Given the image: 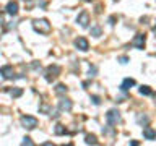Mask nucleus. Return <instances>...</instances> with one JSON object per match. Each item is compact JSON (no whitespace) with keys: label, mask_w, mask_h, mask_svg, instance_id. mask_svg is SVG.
I'll list each match as a JSON object with an SVG mask.
<instances>
[{"label":"nucleus","mask_w":156,"mask_h":146,"mask_svg":"<svg viewBox=\"0 0 156 146\" xmlns=\"http://www.w3.org/2000/svg\"><path fill=\"white\" fill-rule=\"evenodd\" d=\"M33 28H34V31L36 33H41V34H49L52 31V28H51V23L47 21V19H34L33 21Z\"/></svg>","instance_id":"obj_1"},{"label":"nucleus","mask_w":156,"mask_h":146,"mask_svg":"<svg viewBox=\"0 0 156 146\" xmlns=\"http://www.w3.org/2000/svg\"><path fill=\"white\" fill-rule=\"evenodd\" d=\"M21 125L28 130H34L37 127V119L36 117H31V115H23L21 117Z\"/></svg>","instance_id":"obj_2"},{"label":"nucleus","mask_w":156,"mask_h":146,"mask_svg":"<svg viewBox=\"0 0 156 146\" xmlns=\"http://www.w3.org/2000/svg\"><path fill=\"white\" fill-rule=\"evenodd\" d=\"M106 120H107V123L109 125H117V123H120V114H119V110H115V109H111L109 112L106 114Z\"/></svg>","instance_id":"obj_3"},{"label":"nucleus","mask_w":156,"mask_h":146,"mask_svg":"<svg viewBox=\"0 0 156 146\" xmlns=\"http://www.w3.org/2000/svg\"><path fill=\"white\" fill-rule=\"evenodd\" d=\"M58 73H60V67L58 65H49L46 68V80L47 81H52V80H55V78L58 76Z\"/></svg>","instance_id":"obj_4"},{"label":"nucleus","mask_w":156,"mask_h":146,"mask_svg":"<svg viewBox=\"0 0 156 146\" xmlns=\"http://www.w3.org/2000/svg\"><path fill=\"white\" fill-rule=\"evenodd\" d=\"M0 75H2L5 80H13L15 75H13V67L12 65H5L0 68Z\"/></svg>","instance_id":"obj_5"},{"label":"nucleus","mask_w":156,"mask_h":146,"mask_svg":"<svg viewBox=\"0 0 156 146\" xmlns=\"http://www.w3.org/2000/svg\"><path fill=\"white\" fill-rule=\"evenodd\" d=\"M72 107H73L72 101H70V99H67V97H62V99L58 101V109H60L62 112H70V110H72Z\"/></svg>","instance_id":"obj_6"},{"label":"nucleus","mask_w":156,"mask_h":146,"mask_svg":"<svg viewBox=\"0 0 156 146\" xmlns=\"http://www.w3.org/2000/svg\"><path fill=\"white\" fill-rule=\"evenodd\" d=\"M76 21L80 23V26H81V28H86V26H88V23H90V13H88L86 10H83V12L78 15Z\"/></svg>","instance_id":"obj_7"},{"label":"nucleus","mask_w":156,"mask_h":146,"mask_svg":"<svg viewBox=\"0 0 156 146\" xmlns=\"http://www.w3.org/2000/svg\"><path fill=\"white\" fill-rule=\"evenodd\" d=\"M145 41H146L145 34H136V36L133 37V41H132V46L136 47V49H143L145 47Z\"/></svg>","instance_id":"obj_8"},{"label":"nucleus","mask_w":156,"mask_h":146,"mask_svg":"<svg viewBox=\"0 0 156 146\" xmlns=\"http://www.w3.org/2000/svg\"><path fill=\"white\" fill-rule=\"evenodd\" d=\"M75 46H76V49H80V50L86 52L88 49H90V42H88L85 37H76V39H75Z\"/></svg>","instance_id":"obj_9"},{"label":"nucleus","mask_w":156,"mask_h":146,"mask_svg":"<svg viewBox=\"0 0 156 146\" xmlns=\"http://www.w3.org/2000/svg\"><path fill=\"white\" fill-rule=\"evenodd\" d=\"M7 13L12 15V16H15V15L18 13V2H15V0H10V2L7 3Z\"/></svg>","instance_id":"obj_10"},{"label":"nucleus","mask_w":156,"mask_h":146,"mask_svg":"<svg viewBox=\"0 0 156 146\" xmlns=\"http://www.w3.org/2000/svg\"><path fill=\"white\" fill-rule=\"evenodd\" d=\"M143 136L146 140H154L156 138V131L151 128V127H146L145 125V128H143Z\"/></svg>","instance_id":"obj_11"},{"label":"nucleus","mask_w":156,"mask_h":146,"mask_svg":"<svg viewBox=\"0 0 156 146\" xmlns=\"http://www.w3.org/2000/svg\"><path fill=\"white\" fill-rule=\"evenodd\" d=\"M132 86H135V80H132V78H125V80L122 81V85H120V89L122 91H129Z\"/></svg>","instance_id":"obj_12"},{"label":"nucleus","mask_w":156,"mask_h":146,"mask_svg":"<svg viewBox=\"0 0 156 146\" xmlns=\"http://www.w3.org/2000/svg\"><path fill=\"white\" fill-rule=\"evenodd\" d=\"M136 122H138L140 125H148L150 119H148V115H145V114H138L136 115Z\"/></svg>","instance_id":"obj_13"},{"label":"nucleus","mask_w":156,"mask_h":146,"mask_svg":"<svg viewBox=\"0 0 156 146\" xmlns=\"http://www.w3.org/2000/svg\"><path fill=\"white\" fill-rule=\"evenodd\" d=\"M54 133H55V135H67L68 130H67L63 125L58 123V125H55V128H54Z\"/></svg>","instance_id":"obj_14"},{"label":"nucleus","mask_w":156,"mask_h":146,"mask_svg":"<svg viewBox=\"0 0 156 146\" xmlns=\"http://www.w3.org/2000/svg\"><path fill=\"white\" fill-rule=\"evenodd\" d=\"M85 143H86V144H96L98 140H96L94 135H86V136H85Z\"/></svg>","instance_id":"obj_15"},{"label":"nucleus","mask_w":156,"mask_h":146,"mask_svg":"<svg viewBox=\"0 0 156 146\" xmlns=\"http://www.w3.org/2000/svg\"><path fill=\"white\" fill-rule=\"evenodd\" d=\"M67 91H68V89H67L65 85H57V86H55V92H57V94H65Z\"/></svg>","instance_id":"obj_16"},{"label":"nucleus","mask_w":156,"mask_h":146,"mask_svg":"<svg viewBox=\"0 0 156 146\" xmlns=\"http://www.w3.org/2000/svg\"><path fill=\"white\" fill-rule=\"evenodd\" d=\"M140 94L150 96V94H153V91H151V88H150V86H141V88H140Z\"/></svg>","instance_id":"obj_17"},{"label":"nucleus","mask_w":156,"mask_h":146,"mask_svg":"<svg viewBox=\"0 0 156 146\" xmlns=\"http://www.w3.org/2000/svg\"><path fill=\"white\" fill-rule=\"evenodd\" d=\"M91 36H94V37H99L101 36V28L98 26V24L91 28Z\"/></svg>","instance_id":"obj_18"},{"label":"nucleus","mask_w":156,"mask_h":146,"mask_svg":"<svg viewBox=\"0 0 156 146\" xmlns=\"http://www.w3.org/2000/svg\"><path fill=\"white\" fill-rule=\"evenodd\" d=\"M10 94H12L13 97H18V96L23 94V89H20V88H18V89H12V91H10Z\"/></svg>","instance_id":"obj_19"},{"label":"nucleus","mask_w":156,"mask_h":146,"mask_svg":"<svg viewBox=\"0 0 156 146\" xmlns=\"http://www.w3.org/2000/svg\"><path fill=\"white\" fill-rule=\"evenodd\" d=\"M23 144H29V146H31V144H33V141H31V138H28V136H26V138L23 140Z\"/></svg>","instance_id":"obj_20"},{"label":"nucleus","mask_w":156,"mask_h":146,"mask_svg":"<svg viewBox=\"0 0 156 146\" xmlns=\"http://www.w3.org/2000/svg\"><path fill=\"white\" fill-rule=\"evenodd\" d=\"M91 99H93V102H94V104H99V102H101V101H99V97H98V96H93Z\"/></svg>","instance_id":"obj_21"},{"label":"nucleus","mask_w":156,"mask_h":146,"mask_svg":"<svg viewBox=\"0 0 156 146\" xmlns=\"http://www.w3.org/2000/svg\"><path fill=\"white\" fill-rule=\"evenodd\" d=\"M119 60H120V63H127L129 62V57H120Z\"/></svg>","instance_id":"obj_22"},{"label":"nucleus","mask_w":156,"mask_h":146,"mask_svg":"<svg viewBox=\"0 0 156 146\" xmlns=\"http://www.w3.org/2000/svg\"><path fill=\"white\" fill-rule=\"evenodd\" d=\"M115 19H117L115 16H111V18H109V23H111V24H114V23H115Z\"/></svg>","instance_id":"obj_23"},{"label":"nucleus","mask_w":156,"mask_h":146,"mask_svg":"<svg viewBox=\"0 0 156 146\" xmlns=\"http://www.w3.org/2000/svg\"><path fill=\"white\" fill-rule=\"evenodd\" d=\"M83 2H91V0H83Z\"/></svg>","instance_id":"obj_24"}]
</instances>
